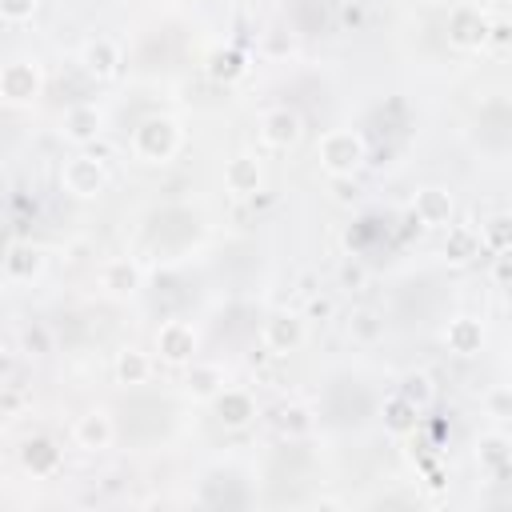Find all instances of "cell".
Instances as JSON below:
<instances>
[{"mask_svg": "<svg viewBox=\"0 0 512 512\" xmlns=\"http://www.w3.org/2000/svg\"><path fill=\"white\" fill-rule=\"evenodd\" d=\"M132 148H136V156L148 160V164L172 160V156L180 152V128H176V120H168V116L144 120V124L136 128V136H132Z\"/></svg>", "mask_w": 512, "mask_h": 512, "instance_id": "6da1fadb", "label": "cell"}, {"mask_svg": "<svg viewBox=\"0 0 512 512\" xmlns=\"http://www.w3.org/2000/svg\"><path fill=\"white\" fill-rule=\"evenodd\" d=\"M316 156H320L328 176H352L360 168V160H364V136L352 132V128H336V132H328L320 140Z\"/></svg>", "mask_w": 512, "mask_h": 512, "instance_id": "7a4b0ae2", "label": "cell"}, {"mask_svg": "<svg viewBox=\"0 0 512 512\" xmlns=\"http://www.w3.org/2000/svg\"><path fill=\"white\" fill-rule=\"evenodd\" d=\"M60 184H64V192H72V196H80V200H92V196L104 192L108 172H104V164H100L96 156H72V160L60 168Z\"/></svg>", "mask_w": 512, "mask_h": 512, "instance_id": "3957f363", "label": "cell"}, {"mask_svg": "<svg viewBox=\"0 0 512 512\" xmlns=\"http://www.w3.org/2000/svg\"><path fill=\"white\" fill-rule=\"evenodd\" d=\"M0 96L8 104H32L40 96V68L32 60H12L0 68Z\"/></svg>", "mask_w": 512, "mask_h": 512, "instance_id": "277c9868", "label": "cell"}, {"mask_svg": "<svg viewBox=\"0 0 512 512\" xmlns=\"http://www.w3.org/2000/svg\"><path fill=\"white\" fill-rule=\"evenodd\" d=\"M156 352H160V360H168V364H192V356H196V328L184 324V320L160 324V332H156Z\"/></svg>", "mask_w": 512, "mask_h": 512, "instance_id": "5b68a950", "label": "cell"}, {"mask_svg": "<svg viewBox=\"0 0 512 512\" xmlns=\"http://www.w3.org/2000/svg\"><path fill=\"white\" fill-rule=\"evenodd\" d=\"M212 408H216V420L224 428H248L256 420V396L244 388H220L212 396Z\"/></svg>", "mask_w": 512, "mask_h": 512, "instance_id": "8992f818", "label": "cell"}, {"mask_svg": "<svg viewBox=\"0 0 512 512\" xmlns=\"http://www.w3.org/2000/svg\"><path fill=\"white\" fill-rule=\"evenodd\" d=\"M448 40H452L456 48H480V44L488 40V20H484V12L472 8V4H460V8L448 16Z\"/></svg>", "mask_w": 512, "mask_h": 512, "instance_id": "52a82bcc", "label": "cell"}, {"mask_svg": "<svg viewBox=\"0 0 512 512\" xmlns=\"http://www.w3.org/2000/svg\"><path fill=\"white\" fill-rule=\"evenodd\" d=\"M260 140L268 148H292L300 140V116L292 108H268L260 116Z\"/></svg>", "mask_w": 512, "mask_h": 512, "instance_id": "ba28073f", "label": "cell"}, {"mask_svg": "<svg viewBox=\"0 0 512 512\" xmlns=\"http://www.w3.org/2000/svg\"><path fill=\"white\" fill-rule=\"evenodd\" d=\"M80 64H84V72L96 76V80L116 76V72H120V48H116V40H108V36L88 40V44L80 48Z\"/></svg>", "mask_w": 512, "mask_h": 512, "instance_id": "9c48e42d", "label": "cell"}, {"mask_svg": "<svg viewBox=\"0 0 512 512\" xmlns=\"http://www.w3.org/2000/svg\"><path fill=\"white\" fill-rule=\"evenodd\" d=\"M260 180H264L260 160L248 156V152H240V156H232V160L224 164V188H228L232 196H252V192H260Z\"/></svg>", "mask_w": 512, "mask_h": 512, "instance_id": "30bf717a", "label": "cell"}, {"mask_svg": "<svg viewBox=\"0 0 512 512\" xmlns=\"http://www.w3.org/2000/svg\"><path fill=\"white\" fill-rule=\"evenodd\" d=\"M72 436H76V444H80L84 452H104V448L112 444V436H116V424H112L108 412H84V416L76 420Z\"/></svg>", "mask_w": 512, "mask_h": 512, "instance_id": "8fae6325", "label": "cell"}, {"mask_svg": "<svg viewBox=\"0 0 512 512\" xmlns=\"http://www.w3.org/2000/svg\"><path fill=\"white\" fill-rule=\"evenodd\" d=\"M412 212L424 228H448L452 224V196L444 188H424V192H416Z\"/></svg>", "mask_w": 512, "mask_h": 512, "instance_id": "7c38bea8", "label": "cell"}, {"mask_svg": "<svg viewBox=\"0 0 512 512\" xmlns=\"http://www.w3.org/2000/svg\"><path fill=\"white\" fill-rule=\"evenodd\" d=\"M100 128H104V112H100L96 104H72V108L64 112V136L76 140V144L96 140Z\"/></svg>", "mask_w": 512, "mask_h": 512, "instance_id": "4fadbf2b", "label": "cell"}, {"mask_svg": "<svg viewBox=\"0 0 512 512\" xmlns=\"http://www.w3.org/2000/svg\"><path fill=\"white\" fill-rule=\"evenodd\" d=\"M444 344H448V352H456V356H472V352H480V344H484V328H480V320H472V316H456V320H448V328H444Z\"/></svg>", "mask_w": 512, "mask_h": 512, "instance_id": "5bb4252c", "label": "cell"}, {"mask_svg": "<svg viewBox=\"0 0 512 512\" xmlns=\"http://www.w3.org/2000/svg\"><path fill=\"white\" fill-rule=\"evenodd\" d=\"M480 248H484V236H480L476 228H468V224H448L444 256H448L452 264H468V260H476Z\"/></svg>", "mask_w": 512, "mask_h": 512, "instance_id": "9a60e30c", "label": "cell"}, {"mask_svg": "<svg viewBox=\"0 0 512 512\" xmlns=\"http://www.w3.org/2000/svg\"><path fill=\"white\" fill-rule=\"evenodd\" d=\"M264 344L272 352H292L304 344V320L300 316H272L264 324Z\"/></svg>", "mask_w": 512, "mask_h": 512, "instance_id": "2e32d148", "label": "cell"}, {"mask_svg": "<svg viewBox=\"0 0 512 512\" xmlns=\"http://www.w3.org/2000/svg\"><path fill=\"white\" fill-rule=\"evenodd\" d=\"M140 268L132 264V260H108L104 268H100V288L104 292H112V296H132L136 288H140Z\"/></svg>", "mask_w": 512, "mask_h": 512, "instance_id": "e0dca14e", "label": "cell"}, {"mask_svg": "<svg viewBox=\"0 0 512 512\" xmlns=\"http://www.w3.org/2000/svg\"><path fill=\"white\" fill-rule=\"evenodd\" d=\"M20 464H24L32 476H48V472L60 468V448H56L52 440L36 436V440H28V444L20 448Z\"/></svg>", "mask_w": 512, "mask_h": 512, "instance_id": "ac0fdd59", "label": "cell"}, {"mask_svg": "<svg viewBox=\"0 0 512 512\" xmlns=\"http://www.w3.org/2000/svg\"><path fill=\"white\" fill-rule=\"evenodd\" d=\"M112 372H116V384L136 388V384H144V380L152 376V360H148V352H140V348H124V352H116Z\"/></svg>", "mask_w": 512, "mask_h": 512, "instance_id": "d6986e66", "label": "cell"}, {"mask_svg": "<svg viewBox=\"0 0 512 512\" xmlns=\"http://www.w3.org/2000/svg\"><path fill=\"white\" fill-rule=\"evenodd\" d=\"M476 460H480L484 472H508V460H512L508 436L504 432H484L480 444H476Z\"/></svg>", "mask_w": 512, "mask_h": 512, "instance_id": "ffe728a7", "label": "cell"}, {"mask_svg": "<svg viewBox=\"0 0 512 512\" xmlns=\"http://www.w3.org/2000/svg\"><path fill=\"white\" fill-rule=\"evenodd\" d=\"M40 268H44V252L32 248V244H16V248L4 256V272H8V280H32Z\"/></svg>", "mask_w": 512, "mask_h": 512, "instance_id": "44dd1931", "label": "cell"}, {"mask_svg": "<svg viewBox=\"0 0 512 512\" xmlns=\"http://www.w3.org/2000/svg\"><path fill=\"white\" fill-rule=\"evenodd\" d=\"M224 388V368L220 364H192L188 368V392L196 400H212Z\"/></svg>", "mask_w": 512, "mask_h": 512, "instance_id": "7402d4cb", "label": "cell"}, {"mask_svg": "<svg viewBox=\"0 0 512 512\" xmlns=\"http://www.w3.org/2000/svg\"><path fill=\"white\" fill-rule=\"evenodd\" d=\"M416 420H420V408H412L404 396H392V400L384 404V428H388L392 436L416 432Z\"/></svg>", "mask_w": 512, "mask_h": 512, "instance_id": "603a6c76", "label": "cell"}, {"mask_svg": "<svg viewBox=\"0 0 512 512\" xmlns=\"http://www.w3.org/2000/svg\"><path fill=\"white\" fill-rule=\"evenodd\" d=\"M400 396L412 404V408H428L432 400H436V384L424 376V372H412V376H404V384H400Z\"/></svg>", "mask_w": 512, "mask_h": 512, "instance_id": "cb8c5ba5", "label": "cell"}, {"mask_svg": "<svg viewBox=\"0 0 512 512\" xmlns=\"http://www.w3.org/2000/svg\"><path fill=\"white\" fill-rule=\"evenodd\" d=\"M348 332H352V340H360V344H372V340H380V332H384V320H380L376 312H356V316L348 320Z\"/></svg>", "mask_w": 512, "mask_h": 512, "instance_id": "d4e9b609", "label": "cell"}, {"mask_svg": "<svg viewBox=\"0 0 512 512\" xmlns=\"http://www.w3.org/2000/svg\"><path fill=\"white\" fill-rule=\"evenodd\" d=\"M36 8H40V0H0V20L24 24V20L36 16Z\"/></svg>", "mask_w": 512, "mask_h": 512, "instance_id": "484cf974", "label": "cell"}, {"mask_svg": "<svg viewBox=\"0 0 512 512\" xmlns=\"http://www.w3.org/2000/svg\"><path fill=\"white\" fill-rule=\"evenodd\" d=\"M280 428H284L288 436H304V432L312 428V416H308V408H300V404L284 408V412H280Z\"/></svg>", "mask_w": 512, "mask_h": 512, "instance_id": "4316f807", "label": "cell"}, {"mask_svg": "<svg viewBox=\"0 0 512 512\" xmlns=\"http://www.w3.org/2000/svg\"><path fill=\"white\" fill-rule=\"evenodd\" d=\"M240 72H244V60L236 52H216L212 56V76L216 80H236Z\"/></svg>", "mask_w": 512, "mask_h": 512, "instance_id": "83f0119b", "label": "cell"}, {"mask_svg": "<svg viewBox=\"0 0 512 512\" xmlns=\"http://www.w3.org/2000/svg\"><path fill=\"white\" fill-rule=\"evenodd\" d=\"M24 348H32V352H48V332L44 328H24Z\"/></svg>", "mask_w": 512, "mask_h": 512, "instance_id": "f1b7e54d", "label": "cell"}, {"mask_svg": "<svg viewBox=\"0 0 512 512\" xmlns=\"http://www.w3.org/2000/svg\"><path fill=\"white\" fill-rule=\"evenodd\" d=\"M488 404H492V416H496V420H504V416H508V392H504V388H500Z\"/></svg>", "mask_w": 512, "mask_h": 512, "instance_id": "f546056e", "label": "cell"}, {"mask_svg": "<svg viewBox=\"0 0 512 512\" xmlns=\"http://www.w3.org/2000/svg\"><path fill=\"white\" fill-rule=\"evenodd\" d=\"M504 224H508V220H492V228H488V240H492L496 248H504Z\"/></svg>", "mask_w": 512, "mask_h": 512, "instance_id": "4dcf8cb0", "label": "cell"}, {"mask_svg": "<svg viewBox=\"0 0 512 512\" xmlns=\"http://www.w3.org/2000/svg\"><path fill=\"white\" fill-rule=\"evenodd\" d=\"M8 368H12V360H8V352H0V380L8 376Z\"/></svg>", "mask_w": 512, "mask_h": 512, "instance_id": "1f68e13d", "label": "cell"}, {"mask_svg": "<svg viewBox=\"0 0 512 512\" xmlns=\"http://www.w3.org/2000/svg\"><path fill=\"white\" fill-rule=\"evenodd\" d=\"M164 4H180V0H164Z\"/></svg>", "mask_w": 512, "mask_h": 512, "instance_id": "d6a6232c", "label": "cell"}]
</instances>
